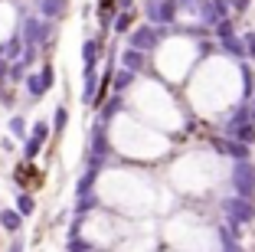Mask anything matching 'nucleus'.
I'll use <instances>...</instances> for the list:
<instances>
[{"label":"nucleus","mask_w":255,"mask_h":252,"mask_svg":"<svg viewBox=\"0 0 255 252\" xmlns=\"http://www.w3.org/2000/svg\"><path fill=\"white\" fill-rule=\"evenodd\" d=\"M249 3H252V0H229V7L239 10V13H242V10H249Z\"/></svg>","instance_id":"nucleus-8"},{"label":"nucleus","mask_w":255,"mask_h":252,"mask_svg":"<svg viewBox=\"0 0 255 252\" xmlns=\"http://www.w3.org/2000/svg\"><path fill=\"white\" fill-rule=\"evenodd\" d=\"M164 39V30H154V26H137L134 30V46L137 49H150Z\"/></svg>","instance_id":"nucleus-4"},{"label":"nucleus","mask_w":255,"mask_h":252,"mask_svg":"<svg viewBox=\"0 0 255 252\" xmlns=\"http://www.w3.org/2000/svg\"><path fill=\"white\" fill-rule=\"evenodd\" d=\"M144 10H147V16L154 23H173L180 7H177V0H147V7H144Z\"/></svg>","instance_id":"nucleus-1"},{"label":"nucleus","mask_w":255,"mask_h":252,"mask_svg":"<svg viewBox=\"0 0 255 252\" xmlns=\"http://www.w3.org/2000/svg\"><path fill=\"white\" fill-rule=\"evenodd\" d=\"M128 82H131V72H121L118 79H115V89H128Z\"/></svg>","instance_id":"nucleus-7"},{"label":"nucleus","mask_w":255,"mask_h":252,"mask_svg":"<svg viewBox=\"0 0 255 252\" xmlns=\"http://www.w3.org/2000/svg\"><path fill=\"white\" fill-rule=\"evenodd\" d=\"M223 210L229 213L233 223H249L252 220V203L246 197H233V200H223Z\"/></svg>","instance_id":"nucleus-3"},{"label":"nucleus","mask_w":255,"mask_h":252,"mask_svg":"<svg viewBox=\"0 0 255 252\" xmlns=\"http://www.w3.org/2000/svg\"><path fill=\"white\" fill-rule=\"evenodd\" d=\"M242 46H246V52H249V56L255 59V33H252V30L246 33V43H242Z\"/></svg>","instance_id":"nucleus-6"},{"label":"nucleus","mask_w":255,"mask_h":252,"mask_svg":"<svg viewBox=\"0 0 255 252\" xmlns=\"http://www.w3.org/2000/svg\"><path fill=\"white\" fill-rule=\"evenodd\" d=\"M233 184H236V193L249 200V193L255 190V167H252V164H246V161L236 164V171H233Z\"/></svg>","instance_id":"nucleus-2"},{"label":"nucleus","mask_w":255,"mask_h":252,"mask_svg":"<svg viewBox=\"0 0 255 252\" xmlns=\"http://www.w3.org/2000/svg\"><path fill=\"white\" fill-rule=\"evenodd\" d=\"M128 23H131V13H121L118 16V30H128Z\"/></svg>","instance_id":"nucleus-9"},{"label":"nucleus","mask_w":255,"mask_h":252,"mask_svg":"<svg viewBox=\"0 0 255 252\" xmlns=\"http://www.w3.org/2000/svg\"><path fill=\"white\" fill-rule=\"evenodd\" d=\"M125 62H128V69H141L144 66V56L137 49H131V52H125Z\"/></svg>","instance_id":"nucleus-5"}]
</instances>
